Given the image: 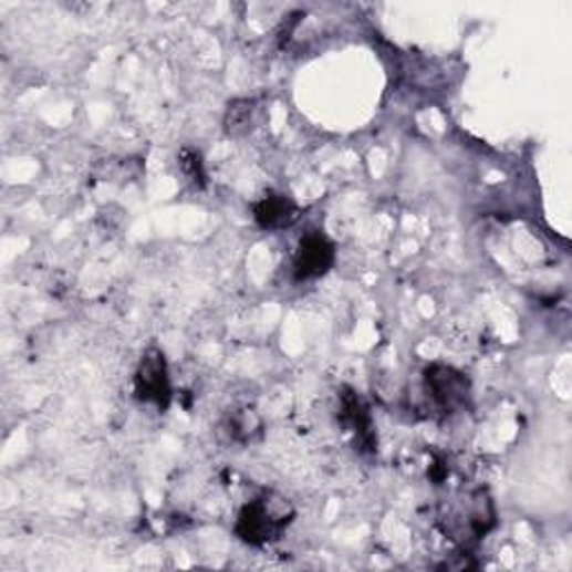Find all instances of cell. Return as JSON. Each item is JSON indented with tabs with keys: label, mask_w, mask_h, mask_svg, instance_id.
Returning <instances> with one entry per match:
<instances>
[{
	"label": "cell",
	"mask_w": 572,
	"mask_h": 572,
	"mask_svg": "<svg viewBox=\"0 0 572 572\" xmlns=\"http://www.w3.org/2000/svg\"><path fill=\"white\" fill-rule=\"evenodd\" d=\"M135 398L157 409H168L173 403V385L166 356L159 347L146 350L135 372Z\"/></svg>",
	"instance_id": "obj_4"
},
{
	"label": "cell",
	"mask_w": 572,
	"mask_h": 572,
	"mask_svg": "<svg viewBox=\"0 0 572 572\" xmlns=\"http://www.w3.org/2000/svg\"><path fill=\"white\" fill-rule=\"evenodd\" d=\"M340 418H342V425L356 436V443L361 445V449L374 451L376 429H374L372 412L356 392L345 389L340 394Z\"/></svg>",
	"instance_id": "obj_6"
},
{
	"label": "cell",
	"mask_w": 572,
	"mask_h": 572,
	"mask_svg": "<svg viewBox=\"0 0 572 572\" xmlns=\"http://www.w3.org/2000/svg\"><path fill=\"white\" fill-rule=\"evenodd\" d=\"M258 107L251 98H236L226 107L223 114V131L228 137H247L256 128Z\"/></svg>",
	"instance_id": "obj_8"
},
{
	"label": "cell",
	"mask_w": 572,
	"mask_h": 572,
	"mask_svg": "<svg viewBox=\"0 0 572 572\" xmlns=\"http://www.w3.org/2000/svg\"><path fill=\"white\" fill-rule=\"evenodd\" d=\"M179 166L184 170V175L199 188L206 186V168H204V159L197 150L193 148H184L179 153Z\"/></svg>",
	"instance_id": "obj_10"
},
{
	"label": "cell",
	"mask_w": 572,
	"mask_h": 572,
	"mask_svg": "<svg viewBox=\"0 0 572 572\" xmlns=\"http://www.w3.org/2000/svg\"><path fill=\"white\" fill-rule=\"evenodd\" d=\"M333 262H335L333 242L326 236L311 231L298 245V251L293 258V275L300 282L315 280V278L326 275L331 271Z\"/></svg>",
	"instance_id": "obj_5"
},
{
	"label": "cell",
	"mask_w": 572,
	"mask_h": 572,
	"mask_svg": "<svg viewBox=\"0 0 572 572\" xmlns=\"http://www.w3.org/2000/svg\"><path fill=\"white\" fill-rule=\"evenodd\" d=\"M253 217L258 226L267 228V231H284L302 217V208L287 195L267 193L253 206Z\"/></svg>",
	"instance_id": "obj_7"
},
{
	"label": "cell",
	"mask_w": 572,
	"mask_h": 572,
	"mask_svg": "<svg viewBox=\"0 0 572 572\" xmlns=\"http://www.w3.org/2000/svg\"><path fill=\"white\" fill-rule=\"evenodd\" d=\"M423 392L429 407L438 414H454L470 403V378L447 365H429L423 372Z\"/></svg>",
	"instance_id": "obj_3"
},
{
	"label": "cell",
	"mask_w": 572,
	"mask_h": 572,
	"mask_svg": "<svg viewBox=\"0 0 572 572\" xmlns=\"http://www.w3.org/2000/svg\"><path fill=\"white\" fill-rule=\"evenodd\" d=\"M443 526L449 539L461 545L481 541L497 526V510L486 488H475L456 497L443 512Z\"/></svg>",
	"instance_id": "obj_1"
},
{
	"label": "cell",
	"mask_w": 572,
	"mask_h": 572,
	"mask_svg": "<svg viewBox=\"0 0 572 572\" xmlns=\"http://www.w3.org/2000/svg\"><path fill=\"white\" fill-rule=\"evenodd\" d=\"M228 431L236 440L249 443L262 431V420L253 409H236L228 418Z\"/></svg>",
	"instance_id": "obj_9"
},
{
	"label": "cell",
	"mask_w": 572,
	"mask_h": 572,
	"mask_svg": "<svg viewBox=\"0 0 572 572\" xmlns=\"http://www.w3.org/2000/svg\"><path fill=\"white\" fill-rule=\"evenodd\" d=\"M293 517V508L284 499H278L269 492L264 497L253 499L240 510L236 532L249 545H264L280 539V534L289 528Z\"/></svg>",
	"instance_id": "obj_2"
}]
</instances>
